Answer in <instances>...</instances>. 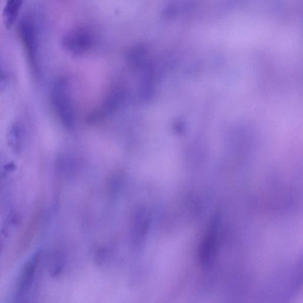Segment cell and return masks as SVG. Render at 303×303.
Returning <instances> with one entry per match:
<instances>
[{
  "instance_id": "1",
  "label": "cell",
  "mask_w": 303,
  "mask_h": 303,
  "mask_svg": "<svg viewBox=\"0 0 303 303\" xmlns=\"http://www.w3.org/2000/svg\"><path fill=\"white\" fill-rule=\"evenodd\" d=\"M38 23L32 15L23 16L18 23L19 35L29 61L35 72H40V32Z\"/></svg>"
},
{
  "instance_id": "2",
  "label": "cell",
  "mask_w": 303,
  "mask_h": 303,
  "mask_svg": "<svg viewBox=\"0 0 303 303\" xmlns=\"http://www.w3.org/2000/svg\"><path fill=\"white\" fill-rule=\"evenodd\" d=\"M40 254H35L26 263L18 283V294L19 296H22L28 292L32 286L35 274H36L38 263L40 261Z\"/></svg>"
},
{
  "instance_id": "3",
  "label": "cell",
  "mask_w": 303,
  "mask_h": 303,
  "mask_svg": "<svg viewBox=\"0 0 303 303\" xmlns=\"http://www.w3.org/2000/svg\"><path fill=\"white\" fill-rule=\"evenodd\" d=\"M22 4V2L20 0H11L6 3L3 9V18L7 28H10L16 20Z\"/></svg>"
},
{
  "instance_id": "4",
  "label": "cell",
  "mask_w": 303,
  "mask_h": 303,
  "mask_svg": "<svg viewBox=\"0 0 303 303\" xmlns=\"http://www.w3.org/2000/svg\"><path fill=\"white\" fill-rule=\"evenodd\" d=\"M8 143L15 153H20L22 149V131L17 124L11 126L8 133Z\"/></svg>"
},
{
  "instance_id": "5",
  "label": "cell",
  "mask_w": 303,
  "mask_h": 303,
  "mask_svg": "<svg viewBox=\"0 0 303 303\" xmlns=\"http://www.w3.org/2000/svg\"><path fill=\"white\" fill-rule=\"evenodd\" d=\"M2 251V243L1 242H0V252H1Z\"/></svg>"
}]
</instances>
